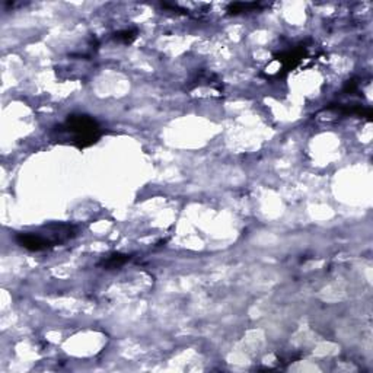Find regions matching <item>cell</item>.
<instances>
[{
  "mask_svg": "<svg viewBox=\"0 0 373 373\" xmlns=\"http://www.w3.org/2000/svg\"><path fill=\"white\" fill-rule=\"evenodd\" d=\"M78 235L74 225H48L34 232H22L16 235V242L30 251H44L58 244L67 242Z\"/></svg>",
  "mask_w": 373,
  "mask_h": 373,
  "instance_id": "1",
  "label": "cell"
},
{
  "mask_svg": "<svg viewBox=\"0 0 373 373\" xmlns=\"http://www.w3.org/2000/svg\"><path fill=\"white\" fill-rule=\"evenodd\" d=\"M58 133H62L66 140L79 148L91 146L101 136V127L89 115H70L66 122L58 127Z\"/></svg>",
  "mask_w": 373,
  "mask_h": 373,
  "instance_id": "2",
  "label": "cell"
},
{
  "mask_svg": "<svg viewBox=\"0 0 373 373\" xmlns=\"http://www.w3.org/2000/svg\"><path fill=\"white\" fill-rule=\"evenodd\" d=\"M128 260L127 256H123V254H111L102 260L101 266L105 267V269H115V267H120L123 266V264Z\"/></svg>",
  "mask_w": 373,
  "mask_h": 373,
  "instance_id": "3",
  "label": "cell"
},
{
  "mask_svg": "<svg viewBox=\"0 0 373 373\" xmlns=\"http://www.w3.org/2000/svg\"><path fill=\"white\" fill-rule=\"evenodd\" d=\"M135 37H136L135 31H124V32H120L117 38L118 40H124V43H130Z\"/></svg>",
  "mask_w": 373,
  "mask_h": 373,
  "instance_id": "4",
  "label": "cell"
}]
</instances>
